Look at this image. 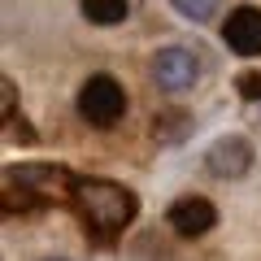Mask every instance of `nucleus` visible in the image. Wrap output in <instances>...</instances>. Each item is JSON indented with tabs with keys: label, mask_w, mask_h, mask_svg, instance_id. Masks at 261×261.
I'll return each mask as SVG.
<instances>
[{
	"label": "nucleus",
	"mask_w": 261,
	"mask_h": 261,
	"mask_svg": "<svg viewBox=\"0 0 261 261\" xmlns=\"http://www.w3.org/2000/svg\"><path fill=\"white\" fill-rule=\"evenodd\" d=\"M74 205H79L83 226L96 240H113L135 218V196L122 183H109V178H87V183H79L74 187Z\"/></svg>",
	"instance_id": "obj_1"
},
{
	"label": "nucleus",
	"mask_w": 261,
	"mask_h": 261,
	"mask_svg": "<svg viewBox=\"0 0 261 261\" xmlns=\"http://www.w3.org/2000/svg\"><path fill=\"white\" fill-rule=\"evenodd\" d=\"M79 113L92 126H113V122L126 113V92H122L118 79L109 74H92L83 87H79Z\"/></svg>",
	"instance_id": "obj_2"
},
{
	"label": "nucleus",
	"mask_w": 261,
	"mask_h": 261,
	"mask_svg": "<svg viewBox=\"0 0 261 261\" xmlns=\"http://www.w3.org/2000/svg\"><path fill=\"white\" fill-rule=\"evenodd\" d=\"M152 79H157V87H166V92H187V87H196V79H200V61H196L192 48H161V53L152 57Z\"/></svg>",
	"instance_id": "obj_3"
},
{
	"label": "nucleus",
	"mask_w": 261,
	"mask_h": 261,
	"mask_svg": "<svg viewBox=\"0 0 261 261\" xmlns=\"http://www.w3.org/2000/svg\"><path fill=\"white\" fill-rule=\"evenodd\" d=\"M222 39L231 53L240 57H257L261 53V9H252V5H240L235 13H226L222 22Z\"/></svg>",
	"instance_id": "obj_4"
},
{
	"label": "nucleus",
	"mask_w": 261,
	"mask_h": 261,
	"mask_svg": "<svg viewBox=\"0 0 261 261\" xmlns=\"http://www.w3.org/2000/svg\"><path fill=\"white\" fill-rule=\"evenodd\" d=\"M205 166H209V174H218V178H240V174L252 170V144L244 140V135H226V140H218L214 148H209Z\"/></svg>",
	"instance_id": "obj_5"
},
{
	"label": "nucleus",
	"mask_w": 261,
	"mask_h": 261,
	"mask_svg": "<svg viewBox=\"0 0 261 261\" xmlns=\"http://www.w3.org/2000/svg\"><path fill=\"white\" fill-rule=\"evenodd\" d=\"M214 222H218V209L209 205L205 196H183V200L170 205V226H174L178 235H187V240L205 235Z\"/></svg>",
	"instance_id": "obj_6"
},
{
	"label": "nucleus",
	"mask_w": 261,
	"mask_h": 261,
	"mask_svg": "<svg viewBox=\"0 0 261 261\" xmlns=\"http://www.w3.org/2000/svg\"><path fill=\"white\" fill-rule=\"evenodd\" d=\"M87 13V22H96V27H118L122 18H126V0H79Z\"/></svg>",
	"instance_id": "obj_7"
},
{
	"label": "nucleus",
	"mask_w": 261,
	"mask_h": 261,
	"mask_svg": "<svg viewBox=\"0 0 261 261\" xmlns=\"http://www.w3.org/2000/svg\"><path fill=\"white\" fill-rule=\"evenodd\" d=\"M174 9L192 22H209L218 13V0H174Z\"/></svg>",
	"instance_id": "obj_8"
},
{
	"label": "nucleus",
	"mask_w": 261,
	"mask_h": 261,
	"mask_svg": "<svg viewBox=\"0 0 261 261\" xmlns=\"http://www.w3.org/2000/svg\"><path fill=\"white\" fill-rule=\"evenodd\" d=\"M240 96L261 100V74H240Z\"/></svg>",
	"instance_id": "obj_9"
},
{
	"label": "nucleus",
	"mask_w": 261,
	"mask_h": 261,
	"mask_svg": "<svg viewBox=\"0 0 261 261\" xmlns=\"http://www.w3.org/2000/svg\"><path fill=\"white\" fill-rule=\"evenodd\" d=\"M44 261H65V257H44Z\"/></svg>",
	"instance_id": "obj_10"
}]
</instances>
